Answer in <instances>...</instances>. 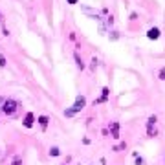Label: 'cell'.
I'll return each mask as SVG.
<instances>
[{
  "label": "cell",
  "mask_w": 165,
  "mask_h": 165,
  "mask_svg": "<svg viewBox=\"0 0 165 165\" xmlns=\"http://www.w3.org/2000/svg\"><path fill=\"white\" fill-rule=\"evenodd\" d=\"M134 158H136V165H143L145 162H143V158L141 156H138V154H134Z\"/></svg>",
  "instance_id": "30bf717a"
},
{
  "label": "cell",
  "mask_w": 165,
  "mask_h": 165,
  "mask_svg": "<svg viewBox=\"0 0 165 165\" xmlns=\"http://www.w3.org/2000/svg\"><path fill=\"white\" fill-rule=\"evenodd\" d=\"M48 121H50V119H48L46 116H41V118H39V125H41L42 130H46V127H48Z\"/></svg>",
  "instance_id": "52a82bcc"
},
{
  "label": "cell",
  "mask_w": 165,
  "mask_h": 165,
  "mask_svg": "<svg viewBox=\"0 0 165 165\" xmlns=\"http://www.w3.org/2000/svg\"><path fill=\"white\" fill-rule=\"evenodd\" d=\"M75 61H77V66H79V68L82 70V68H84V62H82L81 59H79V55H77V53H75Z\"/></svg>",
  "instance_id": "8fae6325"
},
{
  "label": "cell",
  "mask_w": 165,
  "mask_h": 165,
  "mask_svg": "<svg viewBox=\"0 0 165 165\" xmlns=\"http://www.w3.org/2000/svg\"><path fill=\"white\" fill-rule=\"evenodd\" d=\"M33 121H35V116H33L31 112H28L26 118H24V127H26V128H31V127H33Z\"/></svg>",
  "instance_id": "277c9868"
},
{
  "label": "cell",
  "mask_w": 165,
  "mask_h": 165,
  "mask_svg": "<svg viewBox=\"0 0 165 165\" xmlns=\"http://www.w3.org/2000/svg\"><path fill=\"white\" fill-rule=\"evenodd\" d=\"M154 125H156V116H150L149 121H147V134H149L150 138L156 136V128H154Z\"/></svg>",
  "instance_id": "3957f363"
},
{
  "label": "cell",
  "mask_w": 165,
  "mask_h": 165,
  "mask_svg": "<svg viewBox=\"0 0 165 165\" xmlns=\"http://www.w3.org/2000/svg\"><path fill=\"white\" fill-rule=\"evenodd\" d=\"M59 154H61V150H59L57 147H51V149H50V156H59Z\"/></svg>",
  "instance_id": "9c48e42d"
},
{
  "label": "cell",
  "mask_w": 165,
  "mask_h": 165,
  "mask_svg": "<svg viewBox=\"0 0 165 165\" xmlns=\"http://www.w3.org/2000/svg\"><path fill=\"white\" fill-rule=\"evenodd\" d=\"M84 106H86V97H84V96H79V97L75 99V103H74L72 108H66V110H64V116H68V118H70V116L77 114L79 110H82Z\"/></svg>",
  "instance_id": "6da1fadb"
},
{
  "label": "cell",
  "mask_w": 165,
  "mask_h": 165,
  "mask_svg": "<svg viewBox=\"0 0 165 165\" xmlns=\"http://www.w3.org/2000/svg\"><path fill=\"white\" fill-rule=\"evenodd\" d=\"M2 103H4V99H2V97H0V105H2Z\"/></svg>",
  "instance_id": "9a60e30c"
},
{
  "label": "cell",
  "mask_w": 165,
  "mask_h": 165,
  "mask_svg": "<svg viewBox=\"0 0 165 165\" xmlns=\"http://www.w3.org/2000/svg\"><path fill=\"white\" fill-rule=\"evenodd\" d=\"M0 66H6V59H4V55H0Z\"/></svg>",
  "instance_id": "7c38bea8"
},
{
  "label": "cell",
  "mask_w": 165,
  "mask_h": 165,
  "mask_svg": "<svg viewBox=\"0 0 165 165\" xmlns=\"http://www.w3.org/2000/svg\"><path fill=\"white\" fill-rule=\"evenodd\" d=\"M147 37H149L150 41H156V39H160V29H158V28H152V29H149Z\"/></svg>",
  "instance_id": "5b68a950"
},
{
  "label": "cell",
  "mask_w": 165,
  "mask_h": 165,
  "mask_svg": "<svg viewBox=\"0 0 165 165\" xmlns=\"http://www.w3.org/2000/svg\"><path fill=\"white\" fill-rule=\"evenodd\" d=\"M110 128H112V138H114V140H118V138H119V123H116V121H114V123L110 125Z\"/></svg>",
  "instance_id": "8992f818"
},
{
  "label": "cell",
  "mask_w": 165,
  "mask_h": 165,
  "mask_svg": "<svg viewBox=\"0 0 165 165\" xmlns=\"http://www.w3.org/2000/svg\"><path fill=\"white\" fill-rule=\"evenodd\" d=\"M17 108H19V103H17L15 99H6V101L2 103V112H4L6 116H15Z\"/></svg>",
  "instance_id": "7a4b0ae2"
},
{
  "label": "cell",
  "mask_w": 165,
  "mask_h": 165,
  "mask_svg": "<svg viewBox=\"0 0 165 165\" xmlns=\"http://www.w3.org/2000/svg\"><path fill=\"white\" fill-rule=\"evenodd\" d=\"M66 2H68V4H77L79 0H66Z\"/></svg>",
  "instance_id": "5bb4252c"
},
{
  "label": "cell",
  "mask_w": 165,
  "mask_h": 165,
  "mask_svg": "<svg viewBox=\"0 0 165 165\" xmlns=\"http://www.w3.org/2000/svg\"><path fill=\"white\" fill-rule=\"evenodd\" d=\"M160 79H165V68L160 72Z\"/></svg>",
  "instance_id": "4fadbf2b"
},
{
  "label": "cell",
  "mask_w": 165,
  "mask_h": 165,
  "mask_svg": "<svg viewBox=\"0 0 165 165\" xmlns=\"http://www.w3.org/2000/svg\"><path fill=\"white\" fill-rule=\"evenodd\" d=\"M106 97H108V88H103V94H101V97L97 99V103H103V101H106Z\"/></svg>",
  "instance_id": "ba28073f"
}]
</instances>
